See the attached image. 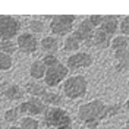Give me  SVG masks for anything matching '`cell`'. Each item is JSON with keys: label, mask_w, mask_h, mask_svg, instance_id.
Wrapping results in <instances>:
<instances>
[{"label": "cell", "mask_w": 129, "mask_h": 129, "mask_svg": "<svg viewBox=\"0 0 129 129\" xmlns=\"http://www.w3.org/2000/svg\"><path fill=\"white\" fill-rule=\"evenodd\" d=\"M62 89H63L64 97H68L69 100L82 98V97H85L87 91H88V79L84 75L68 76L62 85Z\"/></svg>", "instance_id": "cell-2"}, {"label": "cell", "mask_w": 129, "mask_h": 129, "mask_svg": "<svg viewBox=\"0 0 129 129\" xmlns=\"http://www.w3.org/2000/svg\"><path fill=\"white\" fill-rule=\"evenodd\" d=\"M25 92L29 94L31 97L41 98V97L47 92V87L46 85H41L38 82H26L25 84Z\"/></svg>", "instance_id": "cell-16"}, {"label": "cell", "mask_w": 129, "mask_h": 129, "mask_svg": "<svg viewBox=\"0 0 129 129\" xmlns=\"http://www.w3.org/2000/svg\"><path fill=\"white\" fill-rule=\"evenodd\" d=\"M16 43H13L12 40H5V41H0V51L2 53H6L9 56H12L13 53L16 51Z\"/></svg>", "instance_id": "cell-22"}, {"label": "cell", "mask_w": 129, "mask_h": 129, "mask_svg": "<svg viewBox=\"0 0 129 129\" xmlns=\"http://www.w3.org/2000/svg\"><path fill=\"white\" fill-rule=\"evenodd\" d=\"M126 109H128V112H129V100L126 101Z\"/></svg>", "instance_id": "cell-33"}, {"label": "cell", "mask_w": 129, "mask_h": 129, "mask_svg": "<svg viewBox=\"0 0 129 129\" xmlns=\"http://www.w3.org/2000/svg\"><path fill=\"white\" fill-rule=\"evenodd\" d=\"M112 40H113V37H110L109 34H106L104 31H101L100 28H97L95 32H94V37H92V47L104 50V48L110 47Z\"/></svg>", "instance_id": "cell-14"}, {"label": "cell", "mask_w": 129, "mask_h": 129, "mask_svg": "<svg viewBox=\"0 0 129 129\" xmlns=\"http://www.w3.org/2000/svg\"><path fill=\"white\" fill-rule=\"evenodd\" d=\"M41 62H43V64L46 68H51V66L59 63V59H57L56 54H44L43 59H41Z\"/></svg>", "instance_id": "cell-26"}, {"label": "cell", "mask_w": 129, "mask_h": 129, "mask_svg": "<svg viewBox=\"0 0 129 129\" xmlns=\"http://www.w3.org/2000/svg\"><path fill=\"white\" fill-rule=\"evenodd\" d=\"M81 47V43L76 40V37L73 34H69L63 41V50L64 51H72V53H76Z\"/></svg>", "instance_id": "cell-20"}, {"label": "cell", "mask_w": 129, "mask_h": 129, "mask_svg": "<svg viewBox=\"0 0 129 129\" xmlns=\"http://www.w3.org/2000/svg\"><path fill=\"white\" fill-rule=\"evenodd\" d=\"M59 129H73L72 126H63V128H59Z\"/></svg>", "instance_id": "cell-32"}, {"label": "cell", "mask_w": 129, "mask_h": 129, "mask_svg": "<svg viewBox=\"0 0 129 129\" xmlns=\"http://www.w3.org/2000/svg\"><path fill=\"white\" fill-rule=\"evenodd\" d=\"M110 47H112L113 53H120V51L129 50V38L125 35H116L113 37Z\"/></svg>", "instance_id": "cell-18"}, {"label": "cell", "mask_w": 129, "mask_h": 129, "mask_svg": "<svg viewBox=\"0 0 129 129\" xmlns=\"http://www.w3.org/2000/svg\"><path fill=\"white\" fill-rule=\"evenodd\" d=\"M12 66H13L12 56L0 51V71H9V69H12Z\"/></svg>", "instance_id": "cell-24"}, {"label": "cell", "mask_w": 129, "mask_h": 129, "mask_svg": "<svg viewBox=\"0 0 129 129\" xmlns=\"http://www.w3.org/2000/svg\"><path fill=\"white\" fill-rule=\"evenodd\" d=\"M40 100L47 106V107H60V104H62V97H60V94L51 92V91H48V89Z\"/></svg>", "instance_id": "cell-19"}, {"label": "cell", "mask_w": 129, "mask_h": 129, "mask_svg": "<svg viewBox=\"0 0 129 129\" xmlns=\"http://www.w3.org/2000/svg\"><path fill=\"white\" fill-rule=\"evenodd\" d=\"M21 129H38L40 128V122L32 116H25L21 119Z\"/></svg>", "instance_id": "cell-21"}, {"label": "cell", "mask_w": 129, "mask_h": 129, "mask_svg": "<svg viewBox=\"0 0 129 129\" xmlns=\"http://www.w3.org/2000/svg\"><path fill=\"white\" fill-rule=\"evenodd\" d=\"M19 116H21V113L18 110V107H12V109H8L5 114H3V117H5V120L8 122V123H15V122L19 120Z\"/></svg>", "instance_id": "cell-23"}, {"label": "cell", "mask_w": 129, "mask_h": 129, "mask_svg": "<svg viewBox=\"0 0 129 129\" xmlns=\"http://www.w3.org/2000/svg\"><path fill=\"white\" fill-rule=\"evenodd\" d=\"M0 129H3V126H2V123H0Z\"/></svg>", "instance_id": "cell-34"}, {"label": "cell", "mask_w": 129, "mask_h": 129, "mask_svg": "<svg viewBox=\"0 0 129 129\" xmlns=\"http://www.w3.org/2000/svg\"><path fill=\"white\" fill-rule=\"evenodd\" d=\"M21 24L13 16L0 15V41L12 40L19 34Z\"/></svg>", "instance_id": "cell-6"}, {"label": "cell", "mask_w": 129, "mask_h": 129, "mask_svg": "<svg viewBox=\"0 0 129 129\" xmlns=\"http://www.w3.org/2000/svg\"><path fill=\"white\" fill-rule=\"evenodd\" d=\"M94 63V57L88 51H76L72 53L66 59V68L69 71H79V69H87Z\"/></svg>", "instance_id": "cell-7"}, {"label": "cell", "mask_w": 129, "mask_h": 129, "mask_svg": "<svg viewBox=\"0 0 129 129\" xmlns=\"http://www.w3.org/2000/svg\"><path fill=\"white\" fill-rule=\"evenodd\" d=\"M87 19L89 21V24L97 29V28H100V25L103 22V15H91V16H88Z\"/></svg>", "instance_id": "cell-28"}, {"label": "cell", "mask_w": 129, "mask_h": 129, "mask_svg": "<svg viewBox=\"0 0 129 129\" xmlns=\"http://www.w3.org/2000/svg\"><path fill=\"white\" fill-rule=\"evenodd\" d=\"M46 25L41 19H32L29 22V29H31V34H41L44 31Z\"/></svg>", "instance_id": "cell-25"}, {"label": "cell", "mask_w": 129, "mask_h": 129, "mask_svg": "<svg viewBox=\"0 0 129 129\" xmlns=\"http://www.w3.org/2000/svg\"><path fill=\"white\" fill-rule=\"evenodd\" d=\"M100 29L109 34L110 37H114V34L119 29V18L116 15H106L103 16V22L100 25Z\"/></svg>", "instance_id": "cell-12"}, {"label": "cell", "mask_w": 129, "mask_h": 129, "mask_svg": "<svg viewBox=\"0 0 129 129\" xmlns=\"http://www.w3.org/2000/svg\"><path fill=\"white\" fill-rule=\"evenodd\" d=\"M38 40L31 32H22L16 38V47L19 48L21 53L24 54H32L38 50Z\"/></svg>", "instance_id": "cell-10"}, {"label": "cell", "mask_w": 129, "mask_h": 129, "mask_svg": "<svg viewBox=\"0 0 129 129\" xmlns=\"http://www.w3.org/2000/svg\"><path fill=\"white\" fill-rule=\"evenodd\" d=\"M128 88H129V79H128Z\"/></svg>", "instance_id": "cell-35"}, {"label": "cell", "mask_w": 129, "mask_h": 129, "mask_svg": "<svg viewBox=\"0 0 129 129\" xmlns=\"http://www.w3.org/2000/svg\"><path fill=\"white\" fill-rule=\"evenodd\" d=\"M119 31H120V35H125V37L129 35V15L120 19V22H119Z\"/></svg>", "instance_id": "cell-27"}, {"label": "cell", "mask_w": 129, "mask_h": 129, "mask_svg": "<svg viewBox=\"0 0 129 129\" xmlns=\"http://www.w3.org/2000/svg\"><path fill=\"white\" fill-rule=\"evenodd\" d=\"M68 73H69V69L66 68V64L59 63L51 66V68H47L46 71V75H44V84L48 88H53V87H57L59 84L64 82V79L68 78Z\"/></svg>", "instance_id": "cell-5"}, {"label": "cell", "mask_w": 129, "mask_h": 129, "mask_svg": "<svg viewBox=\"0 0 129 129\" xmlns=\"http://www.w3.org/2000/svg\"><path fill=\"white\" fill-rule=\"evenodd\" d=\"M76 116L84 125L89 122H103L107 119V104L100 98L89 100L78 107Z\"/></svg>", "instance_id": "cell-1"}, {"label": "cell", "mask_w": 129, "mask_h": 129, "mask_svg": "<svg viewBox=\"0 0 129 129\" xmlns=\"http://www.w3.org/2000/svg\"><path fill=\"white\" fill-rule=\"evenodd\" d=\"M18 110L22 114H28V116H38V114H44L46 110H47V106L41 101L40 98H35V97H31L29 100L26 101H22L21 104L18 106Z\"/></svg>", "instance_id": "cell-9"}, {"label": "cell", "mask_w": 129, "mask_h": 129, "mask_svg": "<svg viewBox=\"0 0 129 129\" xmlns=\"http://www.w3.org/2000/svg\"><path fill=\"white\" fill-rule=\"evenodd\" d=\"M46 71H47V68L43 64L41 60H34L31 63V66H29V75H31L32 79H35V81L44 79Z\"/></svg>", "instance_id": "cell-17"}, {"label": "cell", "mask_w": 129, "mask_h": 129, "mask_svg": "<svg viewBox=\"0 0 129 129\" xmlns=\"http://www.w3.org/2000/svg\"><path fill=\"white\" fill-rule=\"evenodd\" d=\"M125 129H129V117L126 119V122H125Z\"/></svg>", "instance_id": "cell-30"}, {"label": "cell", "mask_w": 129, "mask_h": 129, "mask_svg": "<svg viewBox=\"0 0 129 129\" xmlns=\"http://www.w3.org/2000/svg\"><path fill=\"white\" fill-rule=\"evenodd\" d=\"M44 123L47 128H63V126H71L72 123V116L62 107H47L44 113Z\"/></svg>", "instance_id": "cell-4"}, {"label": "cell", "mask_w": 129, "mask_h": 129, "mask_svg": "<svg viewBox=\"0 0 129 129\" xmlns=\"http://www.w3.org/2000/svg\"><path fill=\"white\" fill-rule=\"evenodd\" d=\"M76 21L75 15H54L50 19V31L54 37H68L73 32V24Z\"/></svg>", "instance_id": "cell-3"}, {"label": "cell", "mask_w": 129, "mask_h": 129, "mask_svg": "<svg viewBox=\"0 0 129 129\" xmlns=\"http://www.w3.org/2000/svg\"><path fill=\"white\" fill-rule=\"evenodd\" d=\"M40 47L46 54H56V51L60 47V41L54 35H46L44 38H41Z\"/></svg>", "instance_id": "cell-13"}, {"label": "cell", "mask_w": 129, "mask_h": 129, "mask_svg": "<svg viewBox=\"0 0 129 129\" xmlns=\"http://www.w3.org/2000/svg\"><path fill=\"white\" fill-rule=\"evenodd\" d=\"M95 28L89 24L88 19L81 21L79 25L73 29V35L76 37V40L79 41L81 44H85L87 47H92V37H94Z\"/></svg>", "instance_id": "cell-8"}, {"label": "cell", "mask_w": 129, "mask_h": 129, "mask_svg": "<svg viewBox=\"0 0 129 129\" xmlns=\"http://www.w3.org/2000/svg\"><path fill=\"white\" fill-rule=\"evenodd\" d=\"M119 112H120V106L119 104H107V119L116 116Z\"/></svg>", "instance_id": "cell-29"}, {"label": "cell", "mask_w": 129, "mask_h": 129, "mask_svg": "<svg viewBox=\"0 0 129 129\" xmlns=\"http://www.w3.org/2000/svg\"><path fill=\"white\" fill-rule=\"evenodd\" d=\"M114 54V69L116 72H129V50L120 51V53H113Z\"/></svg>", "instance_id": "cell-15"}, {"label": "cell", "mask_w": 129, "mask_h": 129, "mask_svg": "<svg viewBox=\"0 0 129 129\" xmlns=\"http://www.w3.org/2000/svg\"><path fill=\"white\" fill-rule=\"evenodd\" d=\"M9 129H21V128H19V126H16V125H12Z\"/></svg>", "instance_id": "cell-31"}, {"label": "cell", "mask_w": 129, "mask_h": 129, "mask_svg": "<svg viewBox=\"0 0 129 129\" xmlns=\"http://www.w3.org/2000/svg\"><path fill=\"white\" fill-rule=\"evenodd\" d=\"M0 94L10 101H16V100H21L25 95V89H22L18 84L3 82L0 85Z\"/></svg>", "instance_id": "cell-11"}]
</instances>
